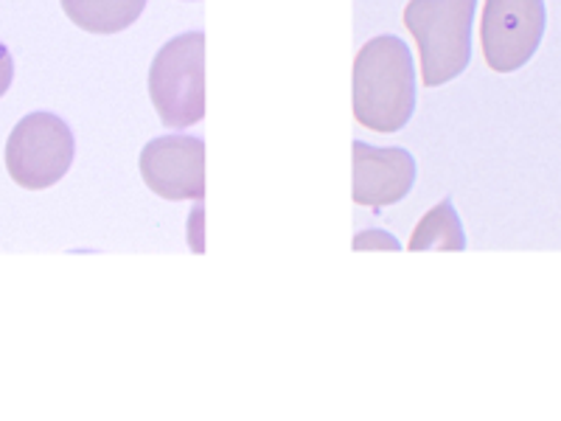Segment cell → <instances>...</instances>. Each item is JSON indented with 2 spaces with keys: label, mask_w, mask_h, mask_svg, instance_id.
Masks as SVG:
<instances>
[{
  "label": "cell",
  "mask_w": 561,
  "mask_h": 421,
  "mask_svg": "<svg viewBox=\"0 0 561 421\" xmlns=\"http://www.w3.org/2000/svg\"><path fill=\"white\" fill-rule=\"evenodd\" d=\"M415 65L396 34L374 37L354 59V118L374 133H399L415 113Z\"/></svg>",
  "instance_id": "cell-1"
},
{
  "label": "cell",
  "mask_w": 561,
  "mask_h": 421,
  "mask_svg": "<svg viewBox=\"0 0 561 421\" xmlns=\"http://www.w3.org/2000/svg\"><path fill=\"white\" fill-rule=\"evenodd\" d=\"M478 0H410L404 26L415 37L424 88L453 82L472 59V20Z\"/></svg>",
  "instance_id": "cell-2"
},
{
  "label": "cell",
  "mask_w": 561,
  "mask_h": 421,
  "mask_svg": "<svg viewBox=\"0 0 561 421\" xmlns=\"http://www.w3.org/2000/svg\"><path fill=\"white\" fill-rule=\"evenodd\" d=\"M149 96L163 127L185 129L205 118V34L169 39L149 68Z\"/></svg>",
  "instance_id": "cell-3"
},
{
  "label": "cell",
  "mask_w": 561,
  "mask_h": 421,
  "mask_svg": "<svg viewBox=\"0 0 561 421\" xmlns=\"http://www.w3.org/2000/svg\"><path fill=\"white\" fill-rule=\"evenodd\" d=\"M77 155V140L68 124L54 113L20 118L7 140V172L20 189L43 192L68 174Z\"/></svg>",
  "instance_id": "cell-4"
},
{
  "label": "cell",
  "mask_w": 561,
  "mask_h": 421,
  "mask_svg": "<svg viewBox=\"0 0 561 421\" xmlns=\"http://www.w3.org/2000/svg\"><path fill=\"white\" fill-rule=\"evenodd\" d=\"M548 26L545 0H485L480 14L483 59L494 73H514L539 52Z\"/></svg>",
  "instance_id": "cell-5"
},
{
  "label": "cell",
  "mask_w": 561,
  "mask_h": 421,
  "mask_svg": "<svg viewBox=\"0 0 561 421\" xmlns=\"http://www.w3.org/2000/svg\"><path fill=\"white\" fill-rule=\"evenodd\" d=\"M140 178L158 197L203 200L205 197V144L192 135H163L149 140L138 160Z\"/></svg>",
  "instance_id": "cell-6"
},
{
  "label": "cell",
  "mask_w": 561,
  "mask_h": 421,
  "mask_svg": "<svg viewBox=\"0 0 561 421\" xmlns=\"http://www.w3.org/2000/svg\"><path fill=\"white\" fill-rule=\"evenodd\" d=\"M415 158L402 147H368L354 140V203L368 208L402 203L415 185Z\"/></svg>",
  "instance_id": "cell-7"
},
{
  "label": "cell",
  "mask_w": 561,
  "mask_h": 421,
  "mask_svg": "<svg viewBox=\"0 0 561 421\" xmlns=\"http://www.w3.org/2000/svg\"><path fill=\"white\" fill-rule=\"evenodd\" d=\"M73 26L90 34H118L144 14L147 0H59Z\"/></svg>",
  "instance_id": "cell-8"
},
{
  "label": "cell",
  "mask_w": 561,
  "mask_h": 421,
  "mask_svg": "<svg viewBox=\"0 0 561 421\" xmlns=\"http://www.w3.org/2000/svg\"><path fill=\"white\" fill-rule=\"evenodd\" d=\"M408 250H413V253H424V250H453V253H460V250H466L463 225H460V217L455 214L453 200H444V203H438L421 217L413 237H410Z\"/></svg>",
  "instance_id": "cell-9"
},
{
  "label": "cell",
  "mask_w": 561,
  "mask_h": 421,
  "mask_svg": "<svg viewBox=\"0 0 561 421\" xmlns=\"http://www.w3.org/2000/svg\"><path fill=\"white\" fill-rule=\"evenodd\" d=\"M12 79H14L12 52H9L7 45L0 43V99L7 96V90L12 88Z\"/></svg>",
  "instance_id": "cell-10"
}]
</instances>
